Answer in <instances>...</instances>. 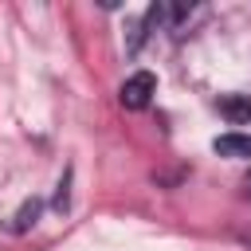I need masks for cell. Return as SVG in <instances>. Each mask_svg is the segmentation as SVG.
Listing matches in <instances>:
<instances>
[{"instance_id":"obj_2","label":"cell","mask_w":251,"mask_h":251,"mask_svg":"<svg viewBox=\"0 0 251 251\" xmlns=\"http://www.w3.org/2000/svg\"><path fill=\"white\" fill-rule=\"evenodd\" d=\"M220 114L231 126H247L251 122V94H224L220 98Z\"/></svg>"},{"instance_id":"obj_3","label":"cell","mask_w":251,"mask_h":251,"mask_svg":"<svg viewBox=\"0 0 251 251\" xmlns=\"http://www.w3.org/2000/svg\"><path fill=\"white\" fill-rule=\"evenodd\" d=\"M216 153L220 157H251V137L247 133H224V137H216Z\"/></svg>"},{"instance_id":"obj_1","label":"cell","mask_w":251,"mask_h":251,"mask_svg":"<svg viewBox=\"0 0 251 251\" xmlns=\"http://www.w3.org/2000/svg\"><path fill=\"white\" fill-rule=\"evenodd\" d=\"M157 94V78L149 75V71H137V75H129L126 82H122V106L126 110H145L149 106V98Z\"/></svg>"},{"instance_id":"obj_5","label":"cell","mask_w":251,"mask_h":251,"mask_svg":"<svg viewBox=\"0 0 251 251\" xmlns=\"http://www.w3.org/2000/svg\"><path fill=\"white\" fill-rule=\"evenodd\" d=\"M243 192H247V200H251V173H247V180H243Z\"/></svg>"},{"instance_id":"obj_4","label":"cell","mask_w":251,"mask_h":251,"mask_svg":"<svg viewBox=\"0 0 251 251\" xmlns=\"http://www.w3.org/2000/svg\"><path fill=\"white\" fill-rule=\"evenodd\" d=\"M35 216H39V200H27V204L20 208V216H16V224H12V227H16V231H24L27 224H35Z\"/></svg>"}]
</instances>
